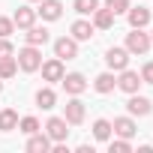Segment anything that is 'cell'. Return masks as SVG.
I'll return each mask as SVG.
<instances>
[{
  "label": "cell",
  "mask_w": 153,
  "mask_h": 153,
  "mask_svg": "<svg viewBox=\"0 0 153 153\" xmlns=\"http://www.w3.org/2000/svg\"><path fill=\"white\" fill-rule=\"evenodd\" d=\"M15 72H18V60H15L12 54L0 57V78H12Z\"/></svg>",
  "instance_id": "cell-22"
},
{
  "label": "cell",
  "mask_w": 153,
  "mask_h": 153,
  "mask_svg": "<svg viewBox=\"0 0 153 153\" xmlns=\"http://www.w3.org/2000/svg\"><path fill=\"white\" fill-rule=\"evenodd\" d=\"M60 84H63L66 93H72V96H78V93L87 90V81H84V75H81V72H69V75H63Z\"/></svg>",
  "instance_id": "cell-6"
},
{
  "label": "cell",
  "mask_w": 153,
  "mask_h": 153,
  "mask_svg": "<svg viewBox=\"0 0 153 153\" xmlns=\"http://www.w3.org/2000/svg\"><path fill=\"white\" fill-rule=\"evenodd\" d=\"M105 63H108V69L120 72V69H126V66H129V51H126V48H108Z\"/></svg>",
  "instance_id": "cell-7"
},
{
  "label": "cell",
  "mask_w": 153,
  "mask_h": 153,
  "mask_svg": "<svg viewBox=\"0 0 153 153\" xmlns=\"http://www.w3.org/2000/svg\"><path fill=\"white\" fill-rule=\"evenodd\" d=\"M111 129H114L120 138H132V135H135V120H132V117H117V120L111 123Z\"/></svg>",
  "instance_id": "cell-16"
},
{
  "label": "cell",
  "mask_w": 153,
  "mask_h": 153,
  "mask_svg": "<svg viewBox=\"0 0 153 153\" xmlns=\"http://www.w3.org/2000/svg\"><path fill=\"white\" fill-rule=\"evenodd\" d=\"M6 54H12V42L9 36H0V57H6Z\"/></svg>",
  "instance_id": "cell-30"
},
{
  "label": "cell",
  "mask_w": 153,
  "mask_h": 153,
  "mask_svg": "<svg viewBox=\"0 0 153 153\" xmlns=\"http://www.w3.org/2000/svg\"><path fill=\"white\" fill-rule=\"evenodd\" d=\"M141 75L138 72H132V69H120V78H117V87L123 90V93H138L141 90Z\"/></svg>",
  "instance_id": "cell-3"
},
{
  "label": "cell",
  "mask_w": 153,
  "mask_h": 153,
  "mask_svg": "<svg viewBox=\"0 0 153 153\" xmlns=\"http://www.w3.org/2000/svg\"><path fill=\"white\" fill-rule=\"evenodd\" d=\"M54 102H57V96H54V90H51V87H42V90L36 93V105H39L42 111H51V108H54Z\"/></svg>",
  "instance_id": "cell-21"
},
{
  "label": "cell",
  "mask_w": 153,
  "mask_h": 153,
  "mask_svg": "<svg viewBox=\"0 0 153 153\" xmlns=\"http://www.w3.org/2000/svg\"><path fill=\"white\" fill-rule=\"evenodd\" d=\"M18 132H24V135L39 132V120H36V117H21V120H18Z\"/></svg>",
  "instance_id": "cell-25"
},
{
  "label": "cell",
  "mask_w": 153,
  "mask_h": 153,
  "mask_svg": "<svg viewBox=\"0 0 153 153\" xmlns=\"http://www.w3.org/2000/svg\"><path fill=\"white\" fill-rule=\"evenodd\" d=\"M45 135H48L51 141H66V135H69L66 120H63V117H51V120L45 123Z\"/></svg>",
  "instance_id": "cell-8"
},
{
  "label": "cell",
  "mask_w": 153,
  "mask_h": 153,
  "mask_svg": "<svg viewBox=\"0 0 153 153\" xmlns=\"http://www.w3.org/2000/svg\"><path fill=\"white\" fill-rule=\"evenodd\" d=\"M126 108H129V114H135V117H147V114L153 111V102H150L147 96L129 93V102H126Z\"/></svg>",
  "instance_id": "cell-5"
},
{
  "label": "cell",
  "mask_w": 153,
  "mask_h": 153,
  "mask_svg": "<svg viewBox=\"0 0 153 153\" xmlns=\"http://www.w3.org/2000/svg\"><path fill=\"white\" fill-rule=\"evenodd\" d=\"M30 141H27V150L30 153H48L51 150V138L45 135V132H33V135H27Z\"/></svg>",
  "instance_id": "cell-12"
},
{
  "label": "cell",
  "mask_w": 153,
  "mask_h": 153,
  "mask_svg": "<svg viewBox=\"0 0 153 153\" xmlns=\"http://www.w3.org/2000/svg\"><path fill=\"white\" fill-rule=\"evenodd\" d=\"M141 81H144V84H153V63H144V69H141Z\"/></svg>",
  "instance_id": "cell-29"
},
{
  "label": "cell",
  "mask_w": 153,
  "mask_h": 153,
  "mask_svg": "<svg viewBox=\"0 0 153 153\" xmlns=\"http://www.w3.org/2000/svg\"><path fill=\"white\" fill-rule=\"evenodd\" d=\"M0 90H3V78H0Z\"/></svg>",
  "instance_id": "cell-31"
},
{
  "label": "cell",
  "mask_w": 153,
  "mask_h": 153,
  "mask_svg": "<svg viewBox=\"0 0 153 153\" xmlns=\"http://www.w3.org/2000/svg\"><path fill=\"white\" fill-rule=\"evenodd\" d=\"M108 150H111V153H129V150H132V144H129V138H120V141H111V144H108Z\"/></svg>",
  "instance_id": "cell-27"
},
{
  "label": "cell",
  "mask_w": 153,
  "mask_h": 153,
  "mask_svg": "<svg viewBox=\"0 0 153 153\" xmlns=\"http://www.w3.org/2000/svg\"><path fill=\"white\" fill-rule=\"evenodd\" d=\"M45 21H57L63 15V3L60 0H39V9H36Z\"/></svg>",
  "instance_id": "cell-11"
},
{
  "label": "cell",
  "mask_w": 153,
  "mask_h": 153,
  "mask_svg": "<svg viewBox=\"0 0 153 153\" xmlns=\"http://www.w3.org/2000/svg\"><path fill=\"white\" fill-rule=\"evenodd\" d=\"M150 48V36L144 33V27H132V33L126 36V51L129 54H147Z\"/></svg>",
  "instance_id": "cell-2"
},
{
  "label": "cell",
  "mask_w": 153,
  "mask_h": 153,
  "mask_svg": "<svg viewBox=\"0 0 153 153\" xmlns=\"http://www.w3.org/2000/svg\"><path fill=\"white\" fill-rule=\"evenodd\" d=\"M93 138L96 141H108L111 138V123L108 120H96L93 123Z\"/></svg>",
  "instance_id": "cell-23"
},
{
  "label": "cell",
  "mask_w": 153,
  "mask_h": 153,
  "mask_svg": "<svg viewBox=\"0 0 153 153\" xmlns=\"http://www.w3.org/2000/svg\"><path fill=\"white\" fill-rule=\"evenodd\" d=\"M93 87H96V93H111V90L117 87V78H114V72H102L99 78L93 81Z\"/></svg>",
  "instance_id": "cell-18"
},
{
  "label": "cell",
  "mask_w": 153,
  "mask_h": 153,
  "mask_svg": "<svg viewBox=\"0 0 153 153\" xmlns=\"http://www.w3.org/2000/svg\"><path fill=\"white\" fill-rule=\"evenodd\" d=\"M12 21H15V27L27 30V27L36 21V9H30V6H18V9H15V15H12Z\"/></svg>",
  "instance_id": "cell-13"
},
{
  "label": "cell",
  "mask_w": 153,
  "mask_h": 153,
  "mask_svg": "<svg viewBox=\"0 0 153 153\" xmlns=\"http://www.w3.org/2000/svg\"><path fill=\"white\" fill-rule=\"evenodd\" d=\"M99 9V0H75V12L78 15H93Z\"/></svg>",
  "instance_id": "cell-24"
},
{
  "label": "cell",
  "mask_w": 153,
  "mask_h": 153,
  "mask_svg": "<svg viewBox=\"0 0 153 153\" xmlns=\"http://www.w3.org/2000/svg\"><path fill=\"white\" fill-rule=\"evenodd\" d=\"M15 60H18V69H24V72H36V69L42 66V54H39V48H36V45L21 48Z\"/></svg>",
  "instance_id": "cell-1"
},
{
  "label": "cell",
  "mask_w": 153,
  "mask_h": 153,
  "mask_svg": "<svg viewBox=\"0 0 153 153\" xmlns=\"http://www.w3.org/2000/svg\"><path fill=\"white\" fill-rule=\"evenodd\" d=\"M12 30H15L12 18H0V36H12Z\"/></svg>",
  "instance_id": "cell-28"
},
{
  "label": "cell",
  "mask_w": 153,
  "mask_h": 153,
  "mask_svg": "<svg viewBox=\"0 0 153 153\" xmlns=\"http://www.w3.org/2000/svg\"><path fill=\"white\" fill-rule=\"evenodd\" d=\"M39 69H42V78H45V81H60L63 75H66V72H63V60H60V57H54V60H45Z\"/></svg>",
  "instance_id": "cell-10"
},
{
  "label": "cell",
  "mask_w": 153,
  "mask_h": 153,
  "mask_svg": "<svg viewBox=\"0 0 153 153\" xmlns=\"http://www.w3.org/2000/svg\"><path fill=\"white\" fill-rule=\"evenodd\" d=\"M126 15H129V24L132 27H147L150 24V9H144V6H135V9L129 6Z\"/></svg>",
  "instance_id": "cell-14"
},
{
  "label": "cell",
  "mask_w": 153,
  "mask_h": 153,
  "mask_svg": "<svg viewBox=\"0 0 153 153\" xmlns=\"http://www.w3.org/2000/svg\"><path fill=\"white\" fill-rule=\"evenodd\" d=\"M90 36H93V24L90 21H75L72 24V39L75 42H87Z\"/></svg>",
  "instance_id": "cell-17"
},
{
  "label": "cell",
  "mask_w": 153,
  "mask_h": 153,
  "mask_svg": "<svg viewBox=\"0 0 153 153\" xmlns=\"http://www.w3.org/2000/svg\"><path fill=\"white\" fill-rule=\"evenodd\" d=\"M111 24H114V12H111V9H96V12H93V27L108 30Z\"/></svg>",
  "instance_id": "cell-20"
},
{
  "label": "cell",
  "mask_w": 153,
  "mask_h": 153,
  "mask_svg": "<svg viewBox=\"0 0 153 153\" xmlns=\"http://www.w3.org/2000/svg\"><path fill=\"white\" fill-rule=\"evenodd\" d=\"M54 54L60 60H75V57H78V42H75L72 36H60L54 42Z\"/></svg>",
  "instance_id": "cell-4"
},
{
  "label": "cell",
  "mask_w": 153,
  "mask_h": 153,
  "mask_svg": "<svg viewBox=\"0 0 153 153\" xmlns=\"http://www.w3.org/2000/svg\"><path fill=\"white\" fill-rule=\"evenodd\" d=\"M36 3H39V0H36Z\"/></svg>",
  "instance_id": "cell-33"
},
{
  "label": "cell",
  "mask_w": 153,
  "mask_h": 153,
  "mask_svg": "<svg viewBox=\"0 0 153 153\" xmlns=\"http://www.w3.org/2000/svg\"><path fill=\"white\" fill-rule=\"evenodd\" d=\"M105 9H111L114 15H120V12L129 9V0H105Z\"/></svg>",
  "instance_id": "cell-26"
},
{
  "label": "cell",
  "mask_w": 153,
  "mask_h": 153,
  "mask_svg": "<svg viewBox=\"0 0 153 153\" xmlns=\"http://www.w3.org/2000/svg\"><path fill=\"white\" fill-rule=\"evenodd\" d=\"M12 129H18V114L12 108H3L0 111V132H12Z\"/></svg>",
  "instance_id": "cell-19"
},
{
  "label": "cell",
  "mask_w": 153,
  "mask_h": 153,
  "mask_svg": "<svg viewBox=\"0 0 153 153\" xmlns=\"http://www.w3.org/2000/svg\"><path fill=\"white\" fill-rule=\"evenodd\" d=\"M150 42H153V36H150Z\"/></svg>",
  "instance_id": "cell-32"
},
{
  "label": "cell",
  "mask_w": 153,
  "mask_h": 153,
  "mask_svg": "<svg viewBox=\"0 0 153 153\" xmlns=\"http://www.w3.org/2000/svg\"><path fill=\"white\" fill-rule=\"evenodd\" d=\"M24 39H27V45H36V48H39V45H45V42H48V30H45V27L30 24V27H27V33H24Z\"/></svg>",
  "instance_id": "cell-15"
},
{
  "label": "cell",
  "mask_w": 153,
  "mask_h": 153,
  "mask_svg": "<svg viewBox=\"0 0 153 153\" xmlns=\"http://www.w3.org/2000/svg\"><path fill=\"white\" fill-rule=\"evenodd\" d=\"M63 120L72 123V126H78V123L84 120V102H81V99H69V102H66V111H63Z\"/></svg>",
  "instance_id": "cell-9"
}]
</instances>
